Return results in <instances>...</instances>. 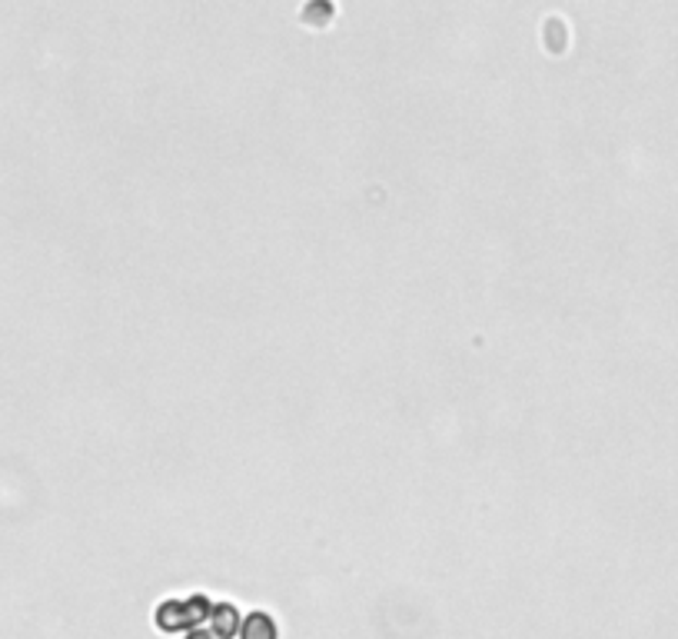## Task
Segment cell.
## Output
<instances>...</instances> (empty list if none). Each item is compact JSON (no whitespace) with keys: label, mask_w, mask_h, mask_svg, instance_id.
<instances>
[{"label":"cell","mask_w":678,"mask_h":639,"mask_svg":"<svg viewBox=\"0 0 678 639\" xmlns=\"http://www.w3.org/2000/svg\"><path fill=\"white\" fill-rule=\"evenodd\" d=\"M240 639H277V626L266 613H253L246 623H243V632Z\"/></svg>","instance_id":"cell-1"},{"label":"cell","mask_w":678,"mask_h":639,"mask_svg":"<svg viewBox=\"0 0 678 639\" xmlns=\"http://www.w3.org/2000/svg\"><path fill=\"white\" fill-rule=\"evenodd\" d=\"M186 639H227V632L217 629V626H210V629H196V632H190Z\"/></svg>","instance_id":"cell-2"}]
</instances>
